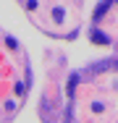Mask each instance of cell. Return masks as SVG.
I'll list each match as a JSON object with an SVG mask.
<instances>
[{"mask_svg":"<svg viewBox=\"0 0 118 123\" xmlns=\"http://www.w3.org/2000/svg\"><path fill=\"white\" fill-rule=\"evenodd\" d=\"M116 3H118V0H102V3H100V5L94 8V13H92V21H94V24H97V21H102V16H105V13L110 11V5H116Z\"/></svg>","mask_w":118,"mask_h":123,"instance_id":"6da1fadb","label":"cell"},{"mask_svg":"<svg viewBox=\"0 0 118 123\" xmlns=\"http://www.w3.org/2000/svg\"><path fill=\"white\" fill-rule=\"evenodd\" d=\"M89 37H92L94 45H110V37H108V34H102L100 29H92V34H89Z\"/></svg>","mask_w":118,"mask_h":123,"instance_id":"7a4b0ae2","label":"cell"},{"mask_svg":"<svg viewBox=\"0 0 118 123\" xmlns=\"http://www.w3.org/2000/svg\"><path fill=\"white\" fill-rule=\"evenodd\" d=\"M76 84H79V76L73 74L68 79V86H66V94H68V97H73V92H76Z\"/></svg>","mask_w":118,"mask_h":123,"instance_id":"3957f363","label":"cell"},{"mask_svg":"<svg viewBox=\"0 0 118 123\" xmlns=\"http://www.w3.org/2000/svg\"><path fill=\"white\" fill-rule=\"evenodd\" d=\"M52 16H55V21H60V18H63V8H55V11H52Z\"/></svg>","mask_w":118,"mask_h":123,"instance_id":"277c9868","label":"cell"},{"mask_svg":"<svg viewBox=\"0 0 118 123\" xmlns=\"http://www.w3.org/2000/svg\"><path fill=\"white\" fill-rule=\"evenodd\" d=\"M5 45H8L11 50H16V39H13V37H8V39H5Z\"/></svg>","mask_w":118,"mask_h":123,"instance_id":"5b68a950","label":"cell"}]
</instances>
